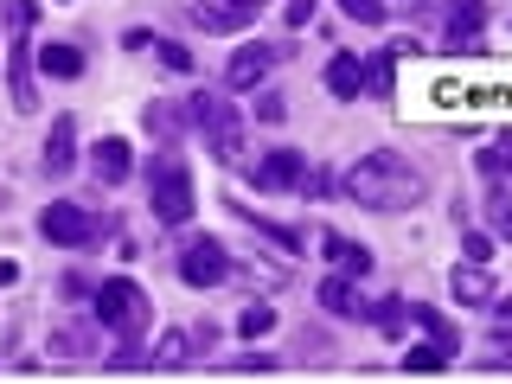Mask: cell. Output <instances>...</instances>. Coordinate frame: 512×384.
Here are the masks:
<instances>
[{
    "mask_svg": "<svg viewBox=\"0 0 512 384\" xmlns=\"http://www.w3.org/2000/svg\"><path fill=\"white\" fill-rule=\"evenodd\" d=\"M448 295H455L461 308H487V301L500 295V288H493V269L468 256V263H455V269H448Z\"/></svg>",
    "mask_w": 512,
    "mask_h": 384,
    "instance_id": "cell-9",
    "label": "cell"
},
{
    "mask_svg": "<svg viewBox=\"0 0 512 384\" xmlns=\"http://www.w3.org/2000/svg\"><path fill=\"white\" fill-rule=\"evenodd\" d=\"M237 7H250V13H256V7H269V0H237Z\"/></svg>",
    "mask_w": 512,
    "mask_h": 384,
    "instance_id": "cell-37",
    "label": "cell"
},
{
    "mask_svg": "<svg viewBox=\"0 0 512 384\" xmlns=\"http://www.w3.org/2000/svg\"><path fill=\"white\" fill-rule=\"evenodd\" d=\"M148 359H154V372H180L186 359H199V333H192V327H167L148 346Z\"/></svg>",
    "mask_w": 512,
    "mask_h": 384,
    "instance_id": "cell-14",
    "label": "cell"
},
{
    "mask_svg": "<svg viewBox=\"0 0 512 384\" xmlns=\"http://www.w3.org/2000/svg\"><path fill=\"white\" fill-rule=\"evenodd\" d=\"M365 90H372V96H391V52L365 58Z\"/></svg>",
    "mask_w": 512,
    "mask_h": 384,
    "instance_id": "cell-27",
    "label": "cell"
},
{
    "mask_svg": "<svg viewBox=\"0 0 512 384\" xmlns=\"http://www.w3.org/2000/svg\"><path fill=\"white\" fill-rule=\"evenodd\" d=\"M282 20H288V26H308V20H314V0H288Z\"/></svg>",
    "mask_w": 512,
    "mask_h": 384,
    "instance_id": "cell-34",
    "label": "cell"
},
{
    "mask_svg": "<svg viewBox=\"0 0 512 384\" xmlns=\"http://www.w3.org/2000/svg\"><path fill=\"white\" fill-rule=\"evenodd\" d=\"M250 186L256 192H301V173H308V160H301L295 148H276V154H263V160H250Z\"/></svg>",
    "mask_w": 512,
    "mask_h": 384,
    "instance_id": "cell-7",
    "label": "cell"
},
{
    "mask_svg": "<svg viewBox=\"0 0 512 384\" xmlns=\"http://www.w3.org/2000/svg\"><path fill=\"white\" fill-rule=\"evenodd\" d=\"M52 352H90V333L84 327H64V333H52Z\"/></svg>",
    "mask_w": 512,
    "mask_h": 384,
    "instance_id": "cell-31",
    "label": "cell"
},
{
    "mask_svg": "<svg viewBox=\"0 0 512 384\" xmlns=\"http://www.w3.org/2000/svg\"><path fill=\"white\" fill-rule=\"evenodd\" d=\"M487 218H493V237L500 244H512V192L493 180V199H487Z\"/></svg>",
    "mask_w": 512,
    "mask_h": 384,
    "instance_id": "cell-25",
    "label": "cell"
},
{
    "mask_svg": "<svg viewBox=\"0 0 512 384\" xmlns=\"http://www.w3.org/2000/svg\"><path fill=\"white\" fill-rule=\"evenodd\" d=\"M480 26H487V7H480V0H455V7H448V45H480Z\"/></svg>",
    "mask_w": 512,
    "mask_h": 384,
    "instance_id": "cell-19",
    "label": "cell"
},
{
    "mask_svg": "<svg viewBox=\"0 0 512 384\" xmlns=\"http://www.w3.org/2000/svg\"><path fill=\"white\" fill-rule=\"evenodd\" d=\"M442 365H448V352H442L436 340H429V346H410V352H404V372H410V378H436Z\"/></svg>",
    "mask_w": 512,
    "mask_h": 384,
    "instance_id": "cell-24",
    "label": "cell"
},
{
    "mask_svg": "<svg viewBox=\"0 0 512 384\" xmlns=\"http://www.w3.org/2000/svg\"><path fill=\"white\" fill-rule=\"evenodd\" d=\"M148 212H154V224H173V231L199 212V186H192V167L180 154H160L148 167Z\"/></svg>",
    "mask_w": 512,
    "mask_h": 384,
    "instance_id": "cell-4",
    "label": "cell"
},
{
    "mask_svg": "<svg viewBox=\"0 0 512 384\" xmlns=\"http://www.w3.org/2000/svg\"><path fill=\"white\" fill-rule=\"evenodd\" d=\"M186 128L212 141V154L224 160V167H250L244 160V116H237L218 90H192L186 96Z\"/></svg>",
    "mask_w": 512,
    "mask_h": 384,
    "instance_id": "cell-3",
    "label": "cell"
},
{
    "mask_svg": "<svg viewBox=\"0 0 512 384\" xmlns=\"http://www.w3.org/2000/svg\"><path fill=\"white\" fill-rule=\"evenodd\" d=\"M340 13L359 26H384V0H340Z\"/></svg>",
    "mask_w": 512,
    "mask_h": 384,
    "instance_id": "cell-29",
    "label": "cell"
},
{
    "mask_svg": "<svg viewBox=\"0 0 512 384\" xmlns=\"http://www.w3.org/2000/svg\"><path fill=\"white\" fill-rule=\"evenodd\" d=\"M333 186H340V180H327V173H314V167H308V173H301V192H308V199H327V192H333Z\"/></svg>",
    "mask_w": 512,
    "mask_h": 384,
    "instance_id": "cell-33",
    "label": "cell"
},
{
    "mask_svg": "<svg viewBox=\"0 0 512 384\" xmlns=\"http://www.w3.org/2000/svg\"><path fill=\"white\" fill-rule=\"evenodd\" d=\"M320 256H327V263L333 269H340V276H372V250H365V244H352V237H340V231H327V237H320Z\"/></svg>",
    "mask_w": 512,
    "mask_h": 384,
    "instance_id": "cell-16",
    "label": "cell"
},
{
    "mask_svg": "<svg viewBox=\"0 0 512 384\" xmlns=\"http://www.w3.org/2000/svg\"><path fill=\"white\" fill-rule=\"evenodd\" d=\"M39 71L45 77H58V84H77L84 77V45H71V39H52V45H39Z\"/></svg>",
    "mask_w": 512,
    "mask_h": 384,
    "instance_id": "cell-15",
    "label": "cell"
},
{
    "mask_svg": "<svg viewBox=\"0 0 512 384\" xmlns=\"http://www.w3.org/2000/svg\"><path fill=\"white\" fill-rule=\"evenodd\" d=\"M314 295H320V308H327V314H352V320L365 314V301H359V276H340V269H333V276L320 282Z\"/></svg>",
    "mask_w": 512,
    "mask_h": 384,
    "instance_id": "cell-17",
    "label": "cell"
},
{
    "mask_svg": "<svg viewBox=\"0 0 512 384\" xmlns=\"http://www.w3.org/2000/svg\"><path fill=\"white\" fill-rule=\"evenodd\" d=\"M506 154H512V135H506Z\"/></svg>",
    "mask_w": 512,
    "mask_h": 384,
    "instance_id": "cell-38",
    "label": "cell"
},
{
    "mask_svg": "<svg viewBox=\"0 0 512 384\" xmlns=\"http://www.w3.org/2000/svg\"><path fill=\"white\" fill-rule=\"evenodd\" d=\"M39 237H45V244H58V250H90L96 237H109V224L90 218L84 205H71V199H52L39 212Z\"/></svg>",
    "mask_w": 512,
    "mask_h": 384,
    "instance_id": "cell-5",
    "label": "cell"
},
{
    "mask_svg": "<svg viewBox=\"0 0 512 384\" xmlns=\"http://www.w3.org/2000/svg\"><path fill=\"white\" fill-rule=\"evenodd\" d=\"M90 320L103 333H116V340H141V333L154 327V301L135 276H109V282H96V295H90Z\"/></svg>",
    "mask_w": 512,
    "mask_h": 384,
    "instance_id": "cell-2",
    "label": "cell"
},
{
    "mask_svg": "<svg viewBox=\"0 0 512 384\" xmlns=\"http://www.w3.org/2000/svg\"><path fill=\"white\" fill-rule=\"evenodd\" d=\"M327 90L340 96V103H352V96H365V58H352V52H333V58H327Z\"/></svg>",
    "mask_w": 512,
    "mask_h": 384,
    "instance_id": "cell-18",
    "label": "cell"
},
{
    "mask_svg": "<svg viewBox=\"0 0 512 384\" xmlns=\"http://www.w3.org/2000/svg\"><path fill=\"white\" fill-rule=\"evenodd\" d=\"M20 282V263H13V256H0V288H13Z\"/></svg>",
    "mask_w": 512,
    "mask_h": 384,
    "instance_id": "cell-36",
    "label": "cell"
},
{
    "mask_svg": "<svg viewBox=\"0 0 512 384\" xmlns=\"http://www.w3.org/2000/svg\"><path fill=\"white\" fill-rule=\"evenodd\" d=\"M237 372H250V378H269V372H282V365L269 359V352H244V359H237Z\"/></svg>",
    "mask_w": 512,
    "mask_h": 384,
    "instance_id": "cell-32",
    "label": "cell"
},
{
    "mask_svg": "<svg viewBox=\"0 0 512 384\" xmlns=\"http://www.w3.org/2000/svg\"><path fill=\"white\" fill-rule=\"evenodd\" d=\"M231 276H237V263L218 237H186L180 244V282L186 288H224Z\"/></svg>",
    "mask_w": 512,
    "mask_h": 384,
    "instance_id": "cell-6",
    "label": "cell"
},
{
    "mask_svg": "<svg viewBox=\"0 0 512 384\" xmlns=\"http://www.w3.org/2000/svg\"><path fill=\"white\" fill-rule=\"evenodd\" d=\"M256 122H282V96H263V103H256Z\"/></svg>",
    "mask_w": 512,
    "mask_h": 384,
    "instance_id": "cell-35",
    "label": "cell"
},
{
    "mask_svg": "<svg viewBox=\"0 0 512 384\" xmlns=\"http://www.w3.org/2000/svg\"><path fill=\"white\" fill-rule=\"evenodd\" d=\"M269 71H276V45H237L231 58H224V90H256L269 84Z\"/></svg>",
    "mask_w": 512,
    "mask_h": 384,
    "instance_id": "cell-8",
    "label": "cell"
},
{
    "mask_svg": "<svg viewBox=\"0 0 512 384\" xmlns=\"http://www.w3.org/2000/svg\"><path fill=\"white\" fill-rule=\"evenodd\" d=\"M45 173H52V180L77 173V122L71 116H52V135H45Z\"/></svg>",
    "mask_w": 512,
    "mask_h": 384,
    "instance_id": "cell-13",
    "label": "cell"
},
{
    "mask_svg": "<svg viewBox=\"0 0 512 384\" xmlns=\"http://www.w3.org/2000/svg\"><path fill=\"white\" fill-rule=\"evenodd\" d=\"M32 45H26V32H13V52H7V84H13V109H39V90H32Z\"/></svg>",
    "mask_w": 512,
    "mask_h": 384,
    "instance_id": "cell-11",
    "label": "cell"
},
{
    "mask_svg": "<svg viewBox=\"0 0 512 384\" xmlns=\"http://www.w3.org/2000/svg\"><path fill=\"white\" fill-rule=\"evenodd\" d=\"M154 58H160V64H167V71H180V77L192 71V52H186V45H180V39H154Z\"/></svg>",
    "mask_w": 512,
    "mask_h": 384,
    "instance_id": "cell-28",
    "label": "cell"
},
{
    "mask_svg": "<svg viewBox=\"0 0 512 384\" xmlns=\"http://www.w3.org/2000/svg\"><path fill=\"white\" fill-rule=\"evenodd\" d=\"M410 320H416V327H423V333H429V340H436L442 352H455V346H461V333L448 327V320H442L436 308H423V301H416V308H410Z\"/></svg>",
    "mask_w": 512,
    "mask_h": 384,
    "instance_id": "cell-22",
    "label": "cell"
},
{
    "mask_svg": "<svg viewBox=\"0 0 512 384\" xmlns=\"http://www.w3.org/2000/svg\"><path fill=\"white\" fill-rule=\"evenodd\" d=\"M90 173H96L103 186H122L128 173H135V148H128L122 135H103V141L90 148Z\"/></svg>",
    "mask_w": 512,
    "mask_h": 384,
    "instance_id": "cell-10",
    "label": "cell"
},
{
    "mask_svg": "<svg viewBox=\"0 0 512 384\" xmlns=\"http://www.w3.org/2000/svg\"><path fill=\"white\" fill-rule=\"evenodd\" d=\"M237 333H244V340H269V333H276V308H269V301H250V308L237 314Z\"/></svg>",
    "mask_w": 512,
    "mask_h": 384,
    "instance_id": "cell-23",
    "label": "cell"
},
{
    "mask_svg": "<svg viewBox=\"0 0 512 384\" xmlns=\"http://www.w3.org/2000/svg\"><path fill=\"white\" fill-rule=\"evenodd\" d=\"M340 192L359 199L365 212H410V205H423L429 180H423V167H410L397 148H372L340 173Z\"/></svg>",
    "mask_w": 512,
    "mask_h": 384,
    "instance_id": "cell-1",
    "label": "cell"
},
{
    "mask_svg": "<svg viewBox=\"0 0 512 384\" xmlns=\"http://www.w3.org/2000/svg\"><path fill=\"white\" fill-rule=\"evenodd\" d=\"M365 314H372V327H378V333H391V340L410 327V301H404V295H384V301H372Z\"/></svg>",
    "mask_w": 512,
    "mask_h": 384,
    "instance_id": "cell-21",
    "label": "cell"
},
{
    "mask_svg": "<svg viewBox=\"0 0 512 384\" xmlns=\"http://www.w3.org/2000/svg\"><path fill=\"white\" fill-rule=\"evenodd\" d=\"M141 128H148L160 148H173V141L186 135V109H173V103H148V109H141Z\"/></svg>",
    "mask_w": 512,
    "mask_h": 384,
    "instance_id": "cell-20",
    "label": "cell"
},
{
    "mask_svg": "<svg viewBox=\"0 0 512 384\" xmlns=\"http://www.w3.org/2000/svg\"><path fill=\"white\" fill-rule=\"evenodd\" d=\"M493 244H500L493 231H461V250H468L474 263H487V256H493Z\"/></svg>",
    "mask_w": 512,
    "mask_h": 384,
    "instance_id": "cell-30",
    "label": "cell"
},
{
    "mask_svg": "<svg viewBox=\"0 0 512 384\" xmlns=\"http://www.w3.org/2000/svg\"><path fill=\"white\" fill-rule=\"evenodd\" d=\"M192 32H244L250 26V7H237V0H199V7L186 13Z\"/></svg>",
    "mask_w": 512,
    "mask_h": 384,
    "instance_id": "cell-12",
    "label": "cell"
},
{
    "mask_svg": "<svg viewBox=\"0 0 512 384\" xmlns=\"http://www.w3.org/2000/svg\"><path fill=\"white\" fill-rule=\"evenodd\" d=\"M0 20H7V32H32V26H39V0H7Z\"/></svg>",
    "mask_w": 512,
    "mask_h": 384,
    "instance_id": "cell-26",
    "label": "cell"
}]
</instances>
